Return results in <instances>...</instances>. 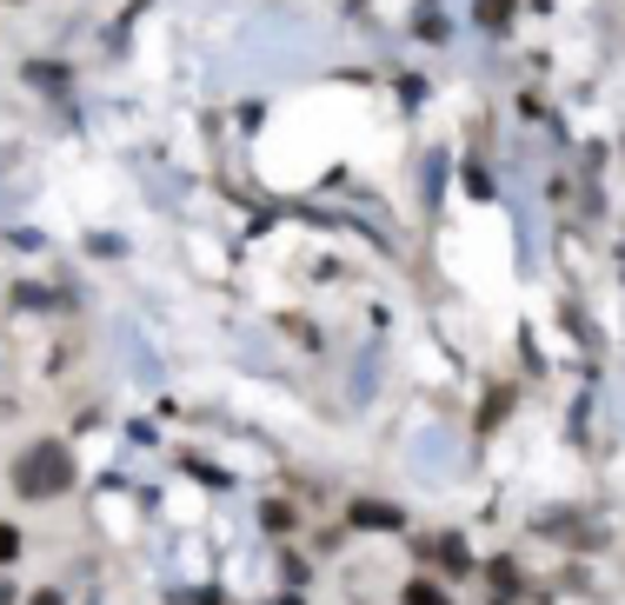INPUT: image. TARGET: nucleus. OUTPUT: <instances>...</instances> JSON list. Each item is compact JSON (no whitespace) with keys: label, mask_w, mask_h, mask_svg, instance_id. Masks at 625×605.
<instances>
[{"label":"nucleus","mask_w":625,"mask_h":605,"mask_svg":"<svg viewBox=\"0 0 625 605\" xmlns=\"http://www.w3.org/2000/svg\"><path fill=\"white\" fill-rule=\"evenodd\" d=\"M73 486V460H67V446H27L20 460H13V493H27V500H53V493H67Z\"/></svg>","instance_id":"1"},{"label":"nucleus","mask_w":625,"mask_h":605,"mask_svg":"<svg viewBox=\"0 0 625 605\" xmlns=\"http://www.w3.org/2000/svg\"><path fill=\"white\" fill-rule=\"evenodd\" d=\"M353 526H400V513L380 506V500H360V506H353Z\"/></svg>","instance_id":"2"},{"label":"nucleus","mask_w":625,"mask_h":605,"mask_svg":"<svg viewBox=\"0 0 625 605\" xmlns=\"http://www.w3.org/2000/svg\"><path fill=\"white\" fill-rule=\"evenodd\" d=\"M486 579H493V599H513V593H520V573H513V559H493V573H486Z\"/></svg>","instance_id":"3"},{"label":"nucleus","mask_w":625,"mask_h":605,"mask_svg":"<svg viewBox=\"0 0 625 605\" xmlns=\"http://www.w3.org/2000/svg\"><path fill=\"white\" fill-rule=\"evenodd\" d=\"M406 605H453V599H446L433 579H413V586H406Z\"/></svg>","instance_id":"4"},{"label":"nucleus","mask_w":625,"mask_h":605,"mask_svg":"<svg viewBox=\"0 0 625 605\" xmlns=\"http://www.w3.org/2000/svg\"><path fill=\"white\" fill-rule=\"evenodd\" d=\"M433 559H440V566H453V573H466V566H473V559H466L453 540H433Z\"/></svg>","instance_id":"5"},{"label":"nucleus","mask_w":625,"mask_h":605,"mask_svg":"<svg viewBox=\"0 0 625 605\" xmlns=\"http://www.w3.org/2000/svg\"><path fill=\"white\" fill-rule=\"evenodd\" d=\"M506 13H513V0H480V20L486 27H506Z\"/></svg>","instance_id":"6"},{"label":"nucleus","mask_w":625,"mask_h":605,"mask_svg":"<svg viewBox=\"0 0 625 605\" xmlns=\"http://www.w3.org/2000/svg\"><path fill=\"white\" fill-rule=\"evenodd\" d=\"M13 553H20V533H13V526H0V559H13Z\"/></svg>","instance_id":"7"},{"label":"nucleus","mask_w":625,"mask_h":605,"mask_svg":"<svg viewBox=\"0 0 625 605\" xmlns=\"http://www.w3.org/2000/svg\"><path fill=\"white\" fill-rule=\"evenodd\" d=\"M33 605H60V593H33Z\"/></svg>","instance_id":"8"},{"label":"nucleus","mask_w":625,"mask_h":605,"mask_svg":"<svg viewBox=\"0 0 625 605\" xmlns=\"http://www.w3.org/2000/svg\"><path fill=\"white\" fill-rule=\"evenodd\" d=\"M0 605H13V586H7V579H0Z\"/></svg>","instance_id":"9"}]
</instances>
